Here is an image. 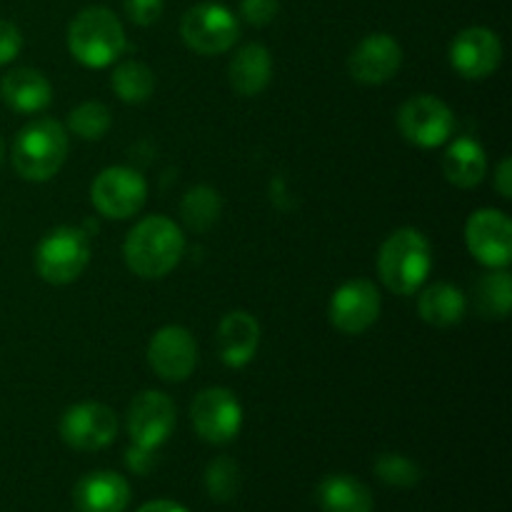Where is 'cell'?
I'll list each match as a JSON object with an SVG mask.
<instances>
[{"instance_id": "9c48e42d", "label": "cell", "mask_w": 512, "mask_h": 512, "mask_svg": "<svg viewBox=\"0 0 512 512\" xmlns=\"http://www.w3.org/2000/svg\"><path fill=\"white\" fill-rule=\"evenodd\" d=\"M398 128L408 143L418 148H440L455 128L453 110L435 95H418L398 110Z\"/></svg>"}, {"instance_id": "52a82bcc", "label": "cell", "mask_w": 512, "mask_h": 512, "mask_svg": "<svg viewBox=\"0 0 512 512\" xmlns=\"http://www.w3.org/2000/svg\"><path fill=\"white\" fill-rule=\"evenodd\" d=\"M148 198V183L143 175L125 165L100 170L90 185V200L103 218L128 220L138 213Z\"/></svg>"}, {"instance_id": "e575fe53", "label": "cell", "mask_w": 512, "mask_h": 512, "mask_svg": "<svg viewBox=\"0 0 512 512\" xmlns=\"http://www.w3.org/2000/svg\"><path fill=\"white\" fill-rule=\"evenodd\" d=\"M135 512H188L180 503H173V500H150L145 503L143 508H138Z\"/></svg>"}, {"instance_id": "d6986e66", "label": "cell", "mask_w": 512, "mask_h": 512, "mask_svg": "<svg viewBox=\"0 0 512 512\" xmlns=\"http://www.w3.org/2000/svg\"><path fill=\"white\" fill-rule=\"evenodd\" d=\"M0 95L15 113H40L53 100V88L40 70L15 68L0 80Z\"/></svg>"}, {"instance_id": "f546056e", "label": "cell", "mask_w": 512, "mask_h": 512, "mask_svg": "<svg viewBox=\"0 0 512 512\" xmlns=\"http://www.w3.org/2000/svg\"><path fill=\"white\" fill-rule=\"evenodd\" d=\"M278 10V0H240V15H243L245 23L255 25V28H263V25L273 23Z\"/></svg>"}, {"instance_id": "9a60e30c", "label": "cell", "mask_w": 512, "mask_h": 512, "mask_svg": "<svg viewBox=\"0 0 512 512\" xmlns=\"http://www.w3.org/2000/svg\"><path fill=\"white\" fill-rule=\"evenodd\" d=\"M450 63L465 80H483L503 63V43L488 28H465L450 43Z\"/></svg>"}, {"instance_id": "30bf717a", "label": "cell", "mask_w": 512, "mask_h": 512, "mask_svg": "<svg viewBox=\"0 0 512 512\" xmlns=\"http://www.w3.org/2000/svg\"><path fill=\"white\" fill-rule=\"evenodd\" d=\"M118 435V418L103 403H78L68 408L60 418V438L65 445L80 453L108 448Z\"/></svg>"}, {"instance_id": "ba28073f", "label": "cell", "mask_w": 512, "mask_h": 512, "mask_svg": "<svg viewBox=\"0 0 512 512\" xmlns=\"http://www.w3.org/2000/svg\"><path fill=\"white\" fill-rule=\"evenodd\" d=\"M190 420L205 443L225 445L238 438L243 428V408L230 390L205 388L190 405Z\"/></svg>"}, {"instance_id": "4dcf8cb0", "label": "cell", "mask_w": 512, "mask_h": 512, "mask_svg": "<svg viewBox=\"0 0 512 512\" xmlns=\"http://www.w3.org/2000/svg\"><path fill=\"white\" fill-rule=\"evenodd\" d=\"M165 0H125V15L133 20L135 25H148L158 23L160 15H163Z\"/></svg>"}, {"instance_id": "484cf974", "label": "cell", "mask_w": 512, "mask_h": 512, "mask_svg": "<svg viewBox=\"0 0 512 512\" xmlns=\"http://www.w3.org/2000/svg\"><path fill=\"white\" fill-rule=\"evenodd\" d=\"M220 213H223V200H220L218 190L210 185H195L185 193L183 203H180V215H183L185 225L193 228L195 233H205L218 223Z\"/></svg>"}, {"instance_id": "5bb4252c", "label": "cell", "mask_w": 512, "mask_h": 512, "mask_svg": "<svg viewBox=\"0 0 512 512\" xmlns=\"http://www.w3.org/2000/svg\"><path fill=\"white\" fill-rule=\"evenodd\" d=\"M148 363L165 383H183L198 365V343L190 330L180 325H165L150 338Z\"/></svg>"}, {"instance_id": "ac0fdd59", "label": "cell", "mask_w": 512, "mask_h": 512, "mask_svg": "<svg viewBox=\"0 0 512 512\" xmlns=\"http://www.w3.org/2000/svg\"><path fill=\"white\" fill-rule=\"evenodd\" d=\"M218 355L228 368H245L260 345V325L245 310H233L218 325Z\"/></svg>"}, {"instance_id": "4fadbf2b", "label": "cell", "mask_w": 512, "mask_h": 512, "mask_svg": "<svg viewBox=\"0 0 512 512\" xmlns=\"http://www.w3.org/2000/svg\"><path fill=\"white\" fill-rule=\"evenodd\" d=\"M175 428V403L160 390L135 395L128 408V435L135 448L158 450Z\"/></svg>"}, {"instance_id": "f1b7e54d", "label": "cell", "mask_w": 512, "mask_h": 512, "mask_svg": "<svg viewBox=\"0 0 512 512\" xmlns=\"http://www.w3.org/2000/svg\"><path fill=\"white\" fill-rule=\"evenodd\" d=\"M375 475L390 488H415L423 478L420 465L400 453H383L375 460Z\"/></svg>"}, {"instance_id": "1f68e13d", "label": "cell", "mask_w": 512, "mask_h": 512, "mask_svg": "<svg viewBox=\"0 0 512 512\" xmlns=\"http://www.w3.org/2000/svg\"><path fill=\"white\" fill-rule=\"evenodd\" d=\"M20 48H23V35H20L18 25H13L10 20H0V65L13 63Z\"/></svg>"}, {"instance_id": "7a4b0ae2", "label": "cell", "mask_w": 512, "mask_h": 512, "mask_svg": "<svg viewBox=\"0 0 512 512\" xmlns=\"http://www.w3.org/2000/svg\"><path fill=\"white\" fill-rule=\"evenodd\" d=\"M433 268L428 238L415 228H400L378 253V273L385 288L395 295H413L423 288Z\"/></svg>"}, {"instance_id": "83f0119b", "label": "cell", "mask_w": 512, "mask_h": 512, "mask_svg": "<svg viewBox=\"0 0 512 512\" xmlns=\"http://www.w3.org/2000/svg\"><path fill=\"white\" fill-rule=\"evenodd\" d=\"M240 488V468L233 458H220L210 460L208 470H205V490L213 500L218 503H228L238 495Z\"/></svg>"}, {"instance_id": "277c9868", "label": "cell", "mask_w": 512, "mask_h": 512, "mask_svg": "<svg viewBox=\"0 0 512 512\" xmlns=\"http://www.w3.org/2000/svg\"><path fill=\"white\" fill-rule=\"evenodd\" d=\"M68 158V133L53 118L25 125L13 140V168L23 180L45 183L63 168Z\"/></svg>"}, {"instance_id": "7c38bea8", "label": "cell", "mask_w": 512, "mask_h": 512, "mask_svg": "<svg viewBox=\"0 0 512 512\" xmlns=\"http://www.w3.org/2000/svg\"><path fill=\"white\" fill-rule=\"evenodd\" d=\"M380 293L370 280L355 278L340 285L328 305V318L335 330L345 335H360L373 328L380 318Z\"/></svg>"}, {"instance_id": "44dd1931", "label": "cell", "mask_w": 512, "mask_h": 512, "mask_svg": "<svg viewBox=\"0 0 512 512\" xmlns=\"http://www.w3.org/2000/svg\"><path fill=\"white\" fill-rule=\"evenodd\" d=\"M443 173L455 188H475L488 173V155L473 138H455L443 155Z\"/></svg>"}, {"instance_id": "7402d4cb", "label": "cell", "mask_w": 512, "mask_h": 512, "mask_svg": "<svg viewBox=\"0 0 512 512\" xmlns=\"http://www.w3.org/2000/svg\"><path fill=\"white\" fill-rule=\"evenodd\" d=\"M468 310L465 293L453 283H433L418 298V313L433 328H453Z\"/></svg>"}, {"instance_id": "e0dca14e", "label": "cell", "mask_w": 512, "mask_h": 512, "mask_svg": "<svg viewBox=\"0 0 512 512\" xmlns=\"http://www.w3.org/2000/svg\"><path fill=\"white\" fill-rule=\"evenodd\" d=\"M78 512H125L130 503V485L123 475L98 470L78 480L73 490Z\"/></svg>"}, {"instance_id": "ffe728a7", "label": "cell", "mask_w": 512, "mask_h": 512, "mask_svg": "<svg viewBox=\"0 0 512 512\" xmlns=\"http://www.w3.org/2000/svg\"><path fill=\"white\" fill-rule=\"evenodd\" d=\"M228 73L235 93L243 95V98L260 95L270 85V78H273V58H270V50L260 43H248L230 60Z\"/></svg>"}, {"instance_id": "836d02e7", "label": "cell", "mask_w": 512, "mask_h": 512, "mask_svg": "<svg viewBox=\"0 0 512 512\" xmlns=\"http://www.w3.org/2000/svg\"><path fill=\"white\" fill-rule=\"evenodd\" d=\"M495 188L503 195L505 200L512 198V160L503 158L498 165V173H495Z\"/></svg>"}, {"instance_id": "3957f363", "label": "cell", "mask_w": 512, "mask_h": 512, "mask_svg": "<svg viewBox=\"0 0 512 512\" xmlns=\"http://www.w3.org/2000/svg\"><path fill=\"white\" fill-rule=\"evenodd\" d=\"M68 50L85 68H108L125 50L123 23L100 5L80 10L68 25Z\"/></svg>"}, {"instance_id": "6da1fadb", "label": "cell", "mask_w": 512, "mask_h": 512, "mask_svg": "<svg viewBox=\"0 0 512 512\" xmlns=\"http://www.w3.org/2000/svg\"><path fill=\"white\" fill-rule=\"evenodd\" d=\"M185 253V235L178 223L165 215H148L128 233L123 245L125 265L138 278H165Z\"/></svg>"}, {"instance_id": "5b68a950", "label": "cell", "mask_w": 512, "mask_h": 512, "mask_svg": "<svg viewBox=\"0 0 512 512\" xmlns=\"http://www.w3.org/2000/svg\"><path fill=\"white\" fill-rule=\"evenodd\" d=\"M90 263L88 233L70 225L45 233L35 248V270L50 285H68L83 275Z\"/></svg>"}, {"instance_id": "8992f818", "label": "cell", "mask_w": 512, "mask_h": 512, "mask_svg": "<svg viewBox=\"0 0 512 512\" xmlns=\"http://www.w3.org/2000/svg\"><path fill=\"white\" fill-rule=\"evenodd\" d=\"M185 45L198 55H220L240 38V23L225 5L198 3L180 20Z\"/></svg>"}, {"instance_id": "d4e9b609", "label": "cell", "mask_w": 512, "mask_h": 512, "mask_svg": "<svg viewBox=\"0 0 512 512\" xmlns=\"http://www.w3.org/2000/svg\"><path fill=\"white\" fill-rule=\"evenodd\" d=\"M110 85H113L115 95H118L123 103L140 105L145 100H150L155 90V75L153 70L145 63L138 60H125L110 75Z\"/></svg>"}, {"instance_id": "8fae6325", "label": "cell", "mask_w": 512, "mask_h": 512, "mask_svg": "<svg viewBox=\"0 0 512 512\" xmlns=\"http://www.w3.org/2000/svg\"><path fill=\"white\" fill-rule=\"evenodd\" d=\"M465 243L488 268H508L512 260V223L503 210H475L465 223Z\"/></svg>"}, {"instance_id": "4316f807", "label": "cell", "mask_w": 512, "mask_h": 512, "mask_svg": "<svg viewBox=\"0 0 512 512\" xmlns=\"http://www.w3.org/2000/svg\"><path fill=\"white\" fill-rule=\"evenodd\" d=\"M110 125H113V115H110L108 105L98 103V100H88L70 110L68 128L83 140H100L108 133Z\"/></svg>"}, {"instance_id": "d590c367", "label": "cell", "mask_w": 512, "mask_h": 512, "mask_svg": "<svg viewBox=\"0 0 512 512\" xmlns=\"http://www.w3.org/2000/svg\"><path fill=\"white\" fill-rule=\"evenodd\" d=\"M3 155H5V143L3 138H0V165H3Z\"/></svg>"}, {"instance_id": "2e32d148", "label": "cell", "mask_w": 512, "mask_h": 512, "mask_svg": "<svg viewBox=\"0 0 512 512\" xmlns=\"http://www.w3.org/2000/svg\"><path fill=\"white\" fill-rule=\"evenodd\" d=\"M403 65V48L388 33H373L360 40L348 58V73L363 85H380L395 78Z\"/></svg>"}, {"instance_id": "d6a6232c", "label": "cell", "mask_w": 512, "mask_h": 512, "mask_svg": "<svg viewBox=\"0 0 512 512\" xmlns=\"http://www.w3.org/2000/svg\"><path fill=\"white\" fill-rule=\"evenodd\" d=\"M125 463H128V468L133 470V473L148 475L150 470L155 468V463H158V450H143L133 445V448L125 453Z\"/></svg>"}, {"instance_id": "cb8c5ba5", "label": "cell", "mask_w": 512, "mask_h": 512, "mask_svg": "<svg viewBox=\"0 0 512 512\" xmlns=\"http://www.w3.org/2000/svg\"><path fill=\"white\" fill-rule=\"evenodd\" d=\"M475 305L488 320H505L512 305V278L505 268H493L475 283Z\"/></svg>"}, {"instance_id": "603a6c76", "label": "cell", "mask_w": 512, "mask_h": 512, "mask_svg": "<svg viewBox=\"0 0 512 512\" xmlns=\"http://www.w3.org/2000/svg\"><path fill=\"white\" fill-rule=\"evenodd\" d=\"M318 503L323 512H373L368 485L350 475H328L318 485Z\"/></svg>"}]
</instances>
